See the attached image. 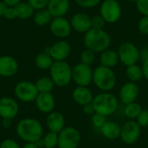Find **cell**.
Returning <instances> with one entry per match:
<instances>
[{
    "label": "cell",
    "instance_id": "1",
    "mask_svg": "<svg viewBox=\"0 0 148 148\" xmlns=\"http://www.w3.org/2000/svg\"><path fill=\"white\" fill-rule=\"evenodd\" d=\"M83 42L86 49L96 53H101L109 49L111 45V36L104 29H90L84 34Z\"/></svg>",
    "mask_w": 148,
    "mask_h": 148
},
{
    "label": "cell",
    "instance_id": "2",
    "mask_svg": "<svg viewBox=\"0 0 148 148\" xmlns=\"http://www.w3.org/2000/svg\"><path fill=\"white\" fill-rule=\"evenodd\" d=\"M17 135L26 142H36L42 137L43 129L41 122L34 118L21 120L16 128Z\"/></svg>",
    "mask_w": 148,
    "mask_h": 148
},
{
    "label": "cell",
    "instance_id": "3",
    "mask_svg": "<svg viewBox=\"0 0 148 148\" xmlns=\"http://www.w3.org/2000/svg\"><path fill=\"white\" fill-rule=\"evenodd\" d=\"M93 83L101 92H110L116 86L117 77L113 69L99 65L93 71Z\"/></svg>",
    "mask_w": 148,
    "mask_h": 148
},
{
    "label": "cell",
    "instance_id": "4",
    "mask_svg": "<svg viewBox=\"0 0 148 148\" xmlns=\"http://www.w3.org/2000/svg\"><path fill=\"white\" fill-rule=\"evenodd\" d=\"M95 113L105 115L106 117L111 116L118 109L119 100L110 92H101L94 97L92 101Z\"/></svg>",
    "mask_w": 148,
    "mask_h": 148
},
{
    "label": "cell",
    "instance_id": "5",
    "mask_svg": "<svg viewBox=\"0 0 148 148\" xmlns=\"http://www.w3.org/2000/svg\"><path fill=\"white\" fill-rule=\"evenodd\" d=\"M49 74L55 85L61 88L68 86L72 81V68L66 61L54 62Z\"/></svg>",
    "mask_w": 148,
    "mask_h": 148
},
{
    "label": "cell",
    "instance_id": "6",
    "mask_svg": "<svg viewBox=\"0 0 148 148\" xmlns=\"http://www.w3.org/2000/svg\"><path fill=\"white\" fill-rule=\"evenodd\" d=\"M140 49L132 42H121L117 49L120 62L126 67L137 64L140 62Z\"/></svg>",
    "mask_w": 148,
    "mask_h": 148
},
{
    "label": "cell",
    "instance_id": "7",
    "mask_svg": "<svg viewBox=\"0 0 148 148\" xmlns=\"http://www.w3.org/2000/svg\"><path fill=\"white\" fill-rule=\"evenodd\" d=\"M99 14L107 23H115L121 17L122 8L118 0H102Z\"/></svg>",
    "mask_w": 148,
    "mask_h": 148
},
{
    "label": "cell",
    "instance_id": "8",
    "mask_svg": "<svg viewBox=\"0 0 148 148\" xmlns=\"http://www.w3.org/2000/svg\"><path fill=\"white\" fill-rule=\"evenodd\" d=\"M81 142L80 132L73 127H65L58 134V147L77 148Z\"/></svg>",
    "mask_w": 148,
    "mask_h": 148
},
{
    "label": "cell",
    "instance_id": "9",
    "mask_svg": "<svg viewBox=\"0 0 148 148\" xmlns=\"http://www.w3.org/2000/svg\"><path fill=\"white\" fill-rule=\"evenodd\" d=\"M93 71L91 66L79 62L72 68V80L77 86L88 87L93 82Z\"/></svg>",
    "mask_w": 148,
    "mask_h": 148
},
{
    "label": "cell",
    "instance_id": "10",
    "mask_svg": "<svg viewBox=\"0 0 148 148\" xmlns=\"http://www.w3.org/2000/svg\"><path fill=\"white\" fill-rule=\"evenodd\" d=\"M141 134V127L134 120L126 121L121 126L120 139L127 145H133L138 141Z\"/></svg>",
    "mask_w": 148,
    "mask_h": 148
},
{
    "label": "cell",
    "instance_id": "11",
    "mask_svg": "<svg viewBox=\"0 0 148 148\" xmlns=\"http://www.w3.org/2000/svg\"><path fill=\"white\" fill-rule=\"evenodd\" d=\"M14 91L16 98L23 102L35 101L39 94L35 83L27 81H22L18 82L16 85Z\"/></svg>",
    "mask_w": 148,
    "mask_h": 148
},
{
    "label": "cell",
    "instance_id": "12",
    "mask_svg": "<svg viewBox=\"0 0 148 148\" xmlns=\"http://www.w3.org/2000/svg\"><path fill=\"white\" fill-rule=\"evenodd\" d=\"M49 26L51 34L60 39L69 37L71 34V31L73 30L70 24V21L65 16L53 17Z\"/></svg>",
    "mask_w": 148,
    "mask_h": 148
},
{
    "label": "cell",
    "instance_id": "13",
    "mask_svg": "<svg viewBox=\"0 0 148 148\" xmlns=\"http://www.w3.org/2000/svg\"><path fill=\"white\" fill-rule=\"evenodd\" d=\"M44 52L48 53L55 62L66 61L71 53V46L67 41L62 39L47 47Z\"/></svg>",
    "mask_w": 148,
    "mask_h": 148
},
{
    "label": "cell",
    "instance_id": "14",
    "mask_svg": "<svg viewBox=\"0 0 148 148\" xmlns=\"http://www.w3.org/2000/svg\"><path fill=\"white\" fill-rule=\"evenodd\" d=\"M70 24L72 29L76 31L77 33L85 34L90 29H92L91 25V16L84 12H76L70 18Z\"/></svg>",
    "mask_w": 148,
    "mask_h": 148
},
{
    "label": "cell",
    "instance_id": "15",
    "mask_svg": "<svg viewBox=\"0 0 148 148\" xmlns=\"http://www.w3.org/2000/svg\"><path fill=\"white\" fill-rule=\"evenodd\" d=\"M140 94V88L135 82H127L124 83L119 92V100L125 105L136 101Z\"/></svg>",
    "mask_w": 148,
    "mask_h": 148
},
{
    "label": "cell",
    "instance_id": "16",
    "mask_svg": "<svg viewBox=\"0 0 148 148\" xmlns=\"http://www.w3.org/2000/svg\"><path fill=\"white\" fill-rule=\"evenodd\" d=\"M19 111L18 103L10 97L0 99V117L3 119H14Z\"/></svg>",
    "mask_w": 148,
    "mask_h": 148
},
{
    "label": "cell",
    "instance_id": "17",
    "mask_svg": "<svg viewBox=\"0 0 148 148\" xmlns=\"http://www.w3.org/2000/svg\"><path fill=\"white\" fill-rule=\"evenodd\" d=\"M17 61L10 56H0V76L11 77L18 71Z\"/></svg>",
    "mask_w": 148,
    "mask_h": 148
},
{
    "label": "cell",
    "instance_id": "18",
    "mask_svg": "<svg viewBox=\"0 0 148 148\" xmlns=\"http://www.w3.org/2000/svg\"><path fill=\"white\" fill-rule=\"evenodd\" d=\"M35 101L37 109L44 114L53 112L56 106V101L51 93H39Z\"/></svg>",
    "mask_w": 148,
    "mask_h": 148
},
{
    "label": "cell",
    "instance_id": "19",
    "mask_svg": "<svg viewBox=\"0 0 148 148\" xmlns=\"http://www.w3.org/2000/svg\"><path fill=\"white\" fill-rule=\"evenodd\" d=\"M70 8L69 0H49L47 10L53 17L65 16Z\"/></svg>",
    "mask_w": 148,
    "mask_h": 148
},
{
    "label": "cell",
    "instance_id": "20",
    "mask_svg": "<svg viewBox=\"0 0 148 148\" xmlns=\"http://www.w3.org/2000/svg\"><path fill=\"white\" fill-rule=\"evenodd\" d=\"M46 124L50 132L59 134L65 127V118L60 112L53 111L48 114Z\"/></svg>",
    "mask_w": 148,
    "mask_h": 148
},
{
    "label": "cell",
    "instance_id": "21",
    "mask_svg": "<svg viewBox=\"0 0 148 148\" xmlns=\"http://www.w3.org/2000/svg\"><path fill=\"white\" fill-rule=\"evenodd\" d=\"M73 100L79 105L84 106L86 104L91 103L94 100V95L92 91L88 87L77 86L72 93Z\"/></svg>",
    "mask_w": 148,
    "mask_h": 148
},
{
    "label": "cell",
    "instance_id": "22",
    "mask_svg": "<svg viewBox=\"0 0 148 148\" xmlns=\"http://www.w3.org/2000/svg\"><path fill=\"white\" fill-rule=\"evenodd\" d=\"M121 126L112 121H107V122L101 127L100 132L101 135L108 140H116L121 136Z\"/></svg>",
    "mask_w": 148,
    "mask_h": 148
},
{
    "label": "cell",
    "instance_id": "23",
    "mask_svg": "<svg viewBox=\"0 0 148 148\" xmlns=\"http://www.w3.org/2000/svg\"><path fill=\"white\" fill-rule=\"evenodd\" d=\"M119 62L120 59L117 50L108 49L103 52L100 53V65L109 69H113L116 67Z\"/></svg>",
    "mask_w": 148,
    "mask_h": 148
},
{
    "label": "cell",
    "instance_id": "24",
    "mask_svg": "<svg viewBox=\"0 0 148 148\" xmlns=\"http://www.w3.org/2000/svg\"><path fill=\"white\" fill-rule=\"evenodd\" d=\"M16 10V18L24 20L30 18L35 14V10L32 8V6L28 2H21L16 6H14Z\"/></svg>",
    "mask_w": 148,
    "mask_h": 148
},
{
    "label": "cell",
    "instance_id": "25",
    "mask_svg": "<svg viewBox=\"0 0 148 148\" xmlns=\"http://www.w3.org/2000/svg\"><path fill=\"white\" fill-rule=\"evenodd\" d=\"M53 16L50 12L47 10V8L36 10L33 16V22L36 25L42 27L45 25H49L52 21Z\"/></svg>",
    "mask_w": 148,
    "mask_h": 148
},
{
    "label": "cell",
    "instance_id": "26",
    "mask_svg": "<svg viewBox=\"0 0 148 148\" xmlns=\"http://www.w3.org/2000/svg\"><path fill=\"white\" fill-rule=\"evenodd\" d=\"M126 75L129 80V82H135V83L141 81L144 78L142 68L138 63L127 66L126 69Z\"/></svg>",
    "mask_w": 148,
    "mask_h": 148
},
{
    "label": "cell",
    "instance_id": "27",
    "mask_svg": "<svg viewBox=\"0 0 148 148\" xmlns=\"http://www.w3.org/2000/svg\"><path fill=\"white\" fill-rule=\"evenodd\" d=\"M35 85L39 93H51L55 83L50 76H42L36 80Z\"/></svg>",
    "mask_w": 148,
    "mask_h": 148
},
{
    "label": "cell",
    "instance_id": "28",
    "mask_svg": "<svg viewBox=\"0 0 148 148\" xmlns=\"http://www.w3.org/2000/svg\"><path fill=\"white\" fill-rule=\"evenodd\" d=\"M54 62L53 58L46 52L38 54L35 58V64L40 69H49Z\"/></svg>",
    "mask_w": 148,
    "mask_h": 148
},
{
    "label": "cell",
    "instance_id": "29",
    "mask_svg": "<svg viewBox=\"0 0 148 148\" xmlns=\"http://www.w3.org/2000/svg\"><path fill=\"white\" fill-rule=\"evenodd\" d=\"M142 107L140 103L134 101L129 104L125 105L124 108V114L130 120H134L139 117L140 113L142 112Z\"/></svg>",
    "mask_w": 148,
    "mask_h": 148
},
{
    "label": "cell",
    "instance_id": "30",
    "mask_svg": "<svg viewBox=\"0 0 148 148\" xmlns=\"http://www.w3.org/2000/svg\"><path fill=\"white\" fill-rule=\"evenodd\" d=\"M42 140L45 148H55L58 146V134L49 131L42 136Z\"/></svg>",
    "mask_w": 148,
    "mask_h": 148
},
{
    "label": "cell",
    "instance_id": "31",
    "mask_svg": "<svg viewBox=\"0 0 148 148\" xmlns=\"http://www.w3.org/2000/svg\"><path fill=\"white\" fill-rule=\"evenodd\" d=\"M80 59H81V62L91 66L95 62L96 55H95V53L94 51H92V50H90L88 49H85L81 53Z\"/></svg>",
    "mask_w": 148,
    "mask_h": 148
},
{
    "label": "cell",
    "instance_id": "32",
    "mask_svg": "<svg viewBox=\"0 0 148 148\" xmlns=\"http://www.w3.org/2000/svg\"><path fill=\"white\" fill-rule=\"evenodd\" d=\"M91 121L93 126L95 128L101 129V127L107 122V117L103 114H98V113H95L92 116H91Z\"/></svg>",
    "mask_w": 148,
    "mask_h": 148
},
{
    "label": "cell",
    "instance_id": "33",
    "mask_svg": "<svg viewBox=\"0 0 148 148\" xmlns=\"http://www.w3.org/2000/svg\"><path fill=\"white\" fill-rule=\"evenodd\" d=\"M75 3L83 9H92L99 5L102 0H74Z\"/></svg>",
    "mask_w": 148,
    "mask_h": 148
},
{
    "label": "cell",
    "instance_id": "34",
    "mask_svg": "<svg viewBox=\"0 0 148 148\" xmlns=\"http://www.w3.org/2000/svg\"><path fill=\"white\" fill-rule=\"evenodd\" d=\"M106 23H107L100 14L91 16V25L93 29H104Z\"/></svg>",
    "mask_w": 148,
    "mask_h": 148
},
{
    "label": "cell",
    "instance_id": "35",
    "mask_svg": "<svg viewBox=\"0 0 148 148\" xmlns=\"http://www.w3.org/2000/svg\"><path fill=\"white\" fill-rule=\"evenodd\" d=\"M136 9L142 16H148V0H137Z\"/></svg>",
    "mask_w": 148,
    "mask_h": 148
},
{
    "label": "cell",
    "instance_id": "36",
    "mask_svg": "<svg viewBox=\"0 0 148 148\" xmlns=\"http://www.w3.org/2000/svg\"><path fill=\"white\" fill-rule=\"evenodd\" d=\"M138 30L143 36H148V16H141L138 22Z\"/></svg>",
    "mask_w": 148,
    "mask_h": 148
},
{
    "label": "cell",
    "instance_id": "37",
    "mask_svg": "<svg viewBox=\"0 0 148 148\" xmlns=\"http://www.w3.org/2000/svg\"><path fill=\"white\" fill-rule=\"evenodd\" d=\"M27 2L32 6L35 11L47 8L49 0H27Z\"/></svg>",
    "mask_w": 148,
    "mask_h": 148
},
{
    "label": "cell",
    "instance_id": "38",
    "mask_svg": "<svg viewBox=\"0 0 148 148\" xmlns=\"http://www.w3.org/2000/svg\"><path fill=\"white\" fill-rule=\"evenodd\" d=\"M138 124L141 127H148V109H143L139 117L137 118Z\"/></svg>",
    "mask_w": 148,
    "mask_h": 148
},
{
    "label": "cell",
    "instance_id": "39",
    "mask_svg": "<svg viewBox=\"0 0 148 148\" xmlns=\"http://www.w3.org/2000/svg\"><path fill=\"white\" fill-rule=\"evenodd\" d=\"M0 148H20V147L16 141L11 139H7L1 143Z\"/></svg>",
    "mask_w": 148,
    "mask_h": 148
},
{
    "label": "cell",
    "instance_id": "40",
    "mask_svg": "<svg viewBox=\"0 0 148 148\" xmlns=\"http://www.w3.org/2000/svg\"><path fill=\"white\" fill-rule=\"evenodd\" d=\"M82 112H83V114L85 115L92 116L95 113V110L93 103L91 102V103H88V104H86V105L82 106Z\"/></svg>",
    "mask_w": 148,
    "mask_h": 148
},
{
    "label": "cell",
    "instance_id": "41",
    "mask_svg": "<svg viewBox=\"0 0 148 148\" xmlns=\"http://www.w3.org/2000/svg\"><path fill=\"white\" fill-rule=\"evenodd\" d=\"M3 17H5V18H6V19H8V20H12V19L16 18V15L15 8H14V7L8 6V8H7V9H6V10H5V13H4Z\"/></svg>",
    "mask_w": 148,
    "mask_h": 148
},
{
    "label": "cell",
    "instance_id": "42",
    "mask_svg": "<svg viewBox=\"0 0 148 148\" xmlns=\"http://www.w3.org/2000/svg\"><path fill=\"white\" fill-rule=\"evenodd\" d=\"M148 59V47H145L140 51V61L143 62L144 61Z\"/></svg>",
    "mask_w": 148,
    "mask_h": 148
},
{
    "label": "cell",
    "instance_id": "43",
    "mask_svg": "<svg viewBox=\"0 0 148 148\" xmlns=\"http://www.w3.org/2000/svg\"><path fill=\"white\" fill-rule=\"evenodd\" d=\"M141 68H142V70H143L144 78H146L147 80H148V59L142 62Z\"/></svg>",
    "mask_w": 148,
    "mask_h": 148
},
{
    "label": "cell",
    "instance_id": "44",
    "mask_svg": "<svg viewBox=\"0 0 148 148\" xmlns=\"http://www.w3.org/2000/svg\"><path fill=\"white\" fill-rule=\"evenodd\" d=\"M7 8H8V5L1 0L0 1V17H3Z\"/></svg>",
    "mask_w": 148,
    "mask_h": 148
},
{
    "label": "cell",
    "instance_id": "45",
    "mask_svg": "<svg viewBox=\"0 0 148 148\" xmlns=\"http://www.w3.org/2000/svg\"><path fill=\"white\" fill-rule=\"evenodd\" d=\"M2 1L3 3H5L8 6H10V7H14L22 2V0H2Z\"/></svg>",
    "mask_w": 148,
    "mask_h": 148
},
{
    "label": "cell",
    "instance_id": "46",
    "mask_svg": "<svg viewBox=\"0 0 148 148\" xmlns=\"http://www.w3.org/2000/svg\"><path fill=\"white\" fill-rule=\"evenodd\" d=\"M12 125V120L11 119H3L2 121V126L4 128H10Z\"/></svg>",
    "mask_w": 148,
    "mask_h": 148
},
{
    "label": "cell",
    "instance_id": "47",
    "mask_svg": "<svg viewBox=\"0 0 148 148\" xmlns=\"http://www.w3.org/2000/svg\"><path fill=\"white\" fill-rule=\"evenodd\" d=\"M23 148H39L35 142H27Z\"/></svg>",
    "mask_w": 148,
    "mask_h": 148
},
{
    "label": "cell",
    "instance_id": "48",
    "mask_svg": "<svg viewBox=\"0 0 148 148\" xmlns=\"http://www.w3.org/2000/svg\"><path fill=\"white\" fill-rule=\"evenodd\" d=\"M128 1H130V2H133V3H135L137 0H128Z\"/></svg>",
    "mask_w": 148,
    "mask_h": 148
}]
</instances>
